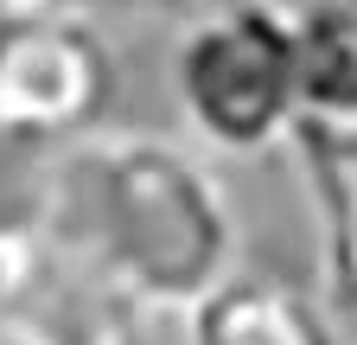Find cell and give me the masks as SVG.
Wrapping results in <instances>:
<instances>
[{"instance_id":"obj_1","label":"cell","mask_w":357,"mask_h":345,"mask_svg":"<svg viewBox=\"0 0 357 345\" xmlns=\"http://www.w3.org/2000/svg\"><path fill=\"white\" fill-rule=\"evenodd\" d=\"M26 211L172 320L243 263V218L217 160L153 128H89L52 147Z\"/></svg>"},{"instance_id":"obj_2","label":"cell","mask_w":357,"mask_h":345,"mask_svg":"<svg viewBox=\"0 0 357 345\" xmlns=\"http://www.w3.org/2000/svg\"><path fill=\"white\" fill-rule=\"evenodd\" d=\"M178 109L204 154H268L287 147L300 122L294 90V7L281 0H217L192 13L178 38Z\"/></svg>"},{"instance_id":"obj_3","label":"cell","mask_w":357,"mask_h":345,"mask_svg":"<svg viewBox=\"0 0 357 345\" xmlns=\"http://www.w3.org/2000/svg\"><path fill=\"white\" fill-rule=\"evenodd\" d=\"M115 96V52L96 13L58 0H20L0 26V141L52 154L102 128Z\"/></svg>"},{"instance_id":"obj_4","label":"cell","mask_w":357,"mask_h":345,"mask_svg":"<svg viewBox=\"0 0 357 345\" xmlns=\"http://www.w3.org/2000/svg\"><path fill=\"white\" fill-rule=\"evenodd\" d=\"M147 320L32 211L0 218V345H147Z\"/></svg>"},{"instance_id":"obj_5","label":"cell","mask_w":357,"mask_h":345,"mask_svg":"<svg viewBox=\"0 0 357 345\" xmlns=\"http://www.w3.org/2000/svg\"><path fill=\"white\" fill-rule=\"evenodd\" d=\"M178 326H185V345H351L326 294L249 263H236L211 294H198Z\"/></svg>"},{"instance_id":"obj_6","label":"cell","mask_w":357,"mask_h":345,"mask_svg":"<svg viewBox=\"0 0 357 345\" xmlns=\"http://www.w3.org/2000/svg\"><path fill=\"white\" fill-rule=\"evenodd\" d=\"M287 147L306 186L326 300L357 314V122H294Z\"/></svg>"},{"instance_id":"obj_7","label":"cell","mask_w":357,"mask_h":345,"mask_svg":"<svg viewBox=\"0 0 357 345\" xmlns=\"http://www.w3.org/2000/svg\"><path fill=\"white\" fill-rule=\"evenodd\" d=\"M300 122H357V0L294 7Z\"/></svg>"},{"instance_id":"obj_8","label":"cell","mask_w":357,"mask_h":345,"mask_svg":"<svg viewBox=\"0 0 357 345\" xmlns=\"http://www.w3.org/2000/svg\"><path fill=\"white\" fill-rule=\"evenodd\" d=\"M147 7H178V13H204V7H217V0H147Z\"/></svg>"},{"instance_id":"obj_9","label":"cell","mask_w":357,"mask_h":345,"mask_svg":"<svg viewBox=\"0 0 357 345\" xmlns=\"http://www.w3.org/2000/svg\"><path fill=\"white\" fill-rule=\"evenodd\" d=\"M13 7H20V0H0V26H7V13H13Z\"/></svg>"}]
</instances>
